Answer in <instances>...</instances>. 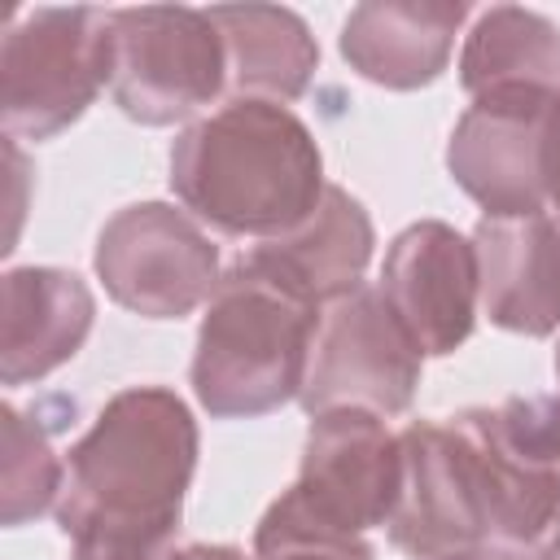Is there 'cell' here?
<instances>
[{"label": "cell", "instance_id": "1", "mask_svg": "<svg viewBox=\"0 0 560 560\" xmlns=\"http://www.w3.org/2000/svg\"><path fill=\"white\" fill-rule=\"evenodd\" d=\"M197 451V420L175 389H118L66 455L52 512L70 560H171Z\"/></svg>", "mask_w": 560, "mask_h": 560}, {"label": "cell", "instance_id": "2", "mask_svg": "<svg viewBox=\"0 0 560 560\" xmlns=\"http://www.w3.org/2000/svg\"><path fill=\"white\" fill-rule=\"evenodd\" d=\"M324 188L311 127L276 101H228L171 144V192L223 236H289L315 214Z\"/></svg>", "mask_w": 560, "mask_h": 560}, {"label": "cell", "instance_id": "3", "mask_svg": "<svg viewBox=\"0 0 560 560\" xmlns=\"http://www.w3.org/2000/svg\"><path fill=\"white\" fill-rule=\"evenodd\" d=\"M324 311L245 254L223 271L188 363L197 402L214 420H254L293 402L306 385Z\"/></svg>", "mask_w": 560, "mask_h": 560}, {"label": "cell", "instance_id": "4", "mask_svg": "<svg viewBox=\"0 0 560 560\" xmlns=\"http://www.w3.org/2000/svg\"><path fill=\"white\" fill-rule=\"evenodd\" d=\"M446 424L468 455L486 534L534 551L560 508V398L516 394L499 407H468Z\"/></svg>", "mask_w": 560, "mask_h": 560}, {"label": "cell", "instance_id": "5", "mask_svg": "<svg viewBox=\"0 0 560 560\" xmlns=\"http://www.w3.org/2000/svg\"><path fill=\"white\" fill-rule=\"evenodd\" d=\"M109 96L140 127H171L228 96L223 39L206 9H109Z\"/></svg>", "mask_w": 560, "mask_h": 560}, {"label": "cell", "instance_id": "6", "mask_svg": "<svg viewBox=\"0 0 560 560\" xmlns=\"http://www.w3.org/2000/svg\"><path fill=\"white\" fill-rule=\"evenodd\" d=\"M109 83L105 9H31L0 44V122L13 140H52Z\"/></svg>", "mask_w": 560, "mask_h": 560}, {"label": "cell", "instance_id": "7", "mask_svg": "<svg viewBox=\"0 0 560 560\" xmlns=\"http://www.w3.org/2000/svg\"><path fill=\"white\" fill-rule=\"evenodd\" d=\"M105 293L144 319H184L214 298L219 245L197 228L192 214L166 201H131L114 210L92 254Z\"/></svg>", "mask_w": 560, "mask_h": 560}, {"label": "cell", "instance_id": "8", "mask_svg": "<svg viewBox=\"0 0 560 560\" xmlns=\"http://www.w3.org/2000/svg\"><path fill=\"white\" fill-rule=\"evenodd\" d=\"M420 359L424 354L416 350L381 289L359 284L324 311L298 402L306 407V416L332 407L402 416L420 385Z\"/></svg>", "mask_w": 560, "mask_h": 560}, {"label": "cell", "instance_id": "9", "mask_svg": "<svg viewBox=\"0 0 560 560\" xmlns=\"http://www.w3.org/2000/svg\"><path fill=\"white\" fill-rule=\"evenodd\" d=\"M556 101L547 92L477 96L446 140L451 179L486 210V219H516L547 210Z\"/></svg>", "mask_w": 560, "mask_h": 560}, {"label": "cell", "instance_id": "10", "mask_svg": "<svg viewBox=\"0 0 560 560\" xmlns=\"http://www.w3.org/2000/svg\"><path fill=\"white\" fill-rule=\"evenodd\" d=\"M402 486V446L385 416L363 407H332L311 416L298 481L284 499L319 525L363 534L385 525Z\"/></svg>", "mask_w": 560, "mask_h": 560}, {"label": "cell", "instance_id": "11", "mask_svg": "<svg viewBox=\"0 0 560 560\" xmlns=\"http://www.w3.org/2000/svg\"><path fill=\"white\" fill-rule=\"evenodd\" d=\"M376 289L420 354H455L477 328V254L442 219L407 223L389 241Z\"/></svg>", "mask_w": 560, "mask_h": 560}, {"label": "cell", "instance_id": "12", "mask_svg": "<svg viewBox=\"0 0 560 560\" xmlns=\"http://www.w3.org/2000/svg\"><path fill=\"white\" fill-rule=\"evenodd\" d=\"M402 486L385 521L389 542L411 560H446L490 542L468 455L446 420H411L398 433Z\"/></svg>", "mask_w": 560, "mask_h": 560}, {"label": "cell", "instance_id": "13", "mask_svg": "<svg viewBox=\"0 0 560 560\" xmlns=\"http://www.w3.org/2000/svg\"><path fill=\"white\" fill-rule=\"evenodd\" d=\"M481 315L521 337L560 328V228L542 214L486 219L472 228Z\"/></svg>", "mask_w": 560, "mask_h": 560}, {"label": "cell", "instance_id": "14", "mask_svg": "<svg viewBox=\"0 0 560 560\" xmlns=\"http://www.w3.org/2000/svg\"><path fill=\"white\" fill-rule=\"evenodd\" d=\"M96 324V298L79 271L9 267L0 280V381H44L70 363Z\"/></svg>", "mask_w": 560, "mask_h": 560}, {"label": "cell", "instance_id": "15", "mask_svg": "<svg viewBox=\"0 0 560 560\" xmlns=\"http://www.w3.org/2000/svg\"><path fill=\"white\" fill-rule=\"evenodd\" d=\"M464 18V0H368L341 22L337 48L368 83L416 92L442 79Z\"/></svg>", "mask_w": 560, "mask_h": 560}, {"label": "cell", "instance_id": "16", "mask_svg": "<svg viewBox=\"0 0 560 560\" xmlns=\"http://www.w3.org/2000/svg\"><path fill=\"white\" fill-rule=\"evenodd\" d=\"M372 245H376V228L363 201L350 197L341 184H328L315 214L298 232L258 241L254 249H245V258L267 276H276L298 298L315 306H332L337 298L363 284Z\"/></svg>", "mask_w": 560, "mask_h": 560}, {"label": "cell", "instance_id": "17", "mask_svg": "<svg viewBox=\"0 0 560 560\" xmlns=\"http://www.w3.org/2000/svg\"><path fill=\"white\" fill-rule=\"evenodd\" d=\"M228 57V101H298L319 66L311 26L280 4H214L206 9Z\"/></svg>", "mask_w": 560, "mask_h": 560}, {"label": "cell", "instance_id": "18", "mask_svg": "<svg viewBox=\"0 0 560 560\" xmlns=\"http://www.w3.org/2000/svg\"><path fill=\"white\" fill-rule=\"evenodd\" d=\"M459 88L477 96L494 92H547L560 96V26L521 4L486 9L464 35Z\"/></svg>", "mask_w": 560, "mask_h": 560}, {"label": "cell", "instance_id": "19", "mask_svg": "<svg viewBox=\"0 0 560 560\" xmlns=\"http://www.w3.org/2000/svg\"><path fill=\"white\" fill-rule=\"evenodd\" d=\"M0 521L4 525H26L57 508L61 481H66V459L52 455L48 429L18 411L13 402L0 407Z\"/></svg>", "mask_w": 560, "mask_h": 560}, {"label": "cell", "instance_id": "20", "mask_svg": "<svg viewBox=\"0 0 560 560\" xmlns=\"http://www.w3.org/2000/svg\"><path fill=\"white\" fill-rule=\"evenodd\" d=\"M171 560H254V556H245L241 547H228V542H188Z\"/></svg>", "mask_w": 560, "mask_h": 560}, {"label": "cell", "instance_id": "21", "mask_svg": "<svg viewBox=\"0 0 560 560\" xmlns=\"http://www.w3.org/2000/svg\"><path fill=\"white\" fill-rule=\"evenodd\" d=\"M547 214L560 228V101H556V140H551V184H547Z\"/></svg>", "mask_w": 560, "mask_h": 560}, {"label": "cell", "instance_id": "22", "mask_svg": "<svg viewBox=\"0 0 560 560\" xmlns=\"http://www.w3.org/2000/svg\"><path fill=\"white\" fill-rule=\"evenodd\" d=\"M446 560H525V551H516V547H494V542H477V547L455 551V556H446Z\"/></svg>", "mask_w": 560, "mask_h": 560}, {"label": "cell", "instance_id": "23", "mask_svg": "<svg viewBox=\"0 0 560 560\" xmlns=\"http://www.w3.org/2000/svg\"><path fill=\"white\" fill-rule=\"evenodd\" d=\"M534 556H538V560H560V508H556V521H551L547 538L534 547Z\"/></svg>", "mask_w": 560, "mask_h": 560}, {"label": "cell", "instance_id": "24", "mask_svg": "<svg viewBox=\"0 0 560 560\" xmlns=\"http://www.w3.org/2000/svg\"><path fill=\"white\" fill-rule=\"evenodd\" d=\"M556 381H560V346H556ZM556 398H560V389H556Z\"/></svg>", "mask_w": 560, "mask_h": 560}]
</instances>
